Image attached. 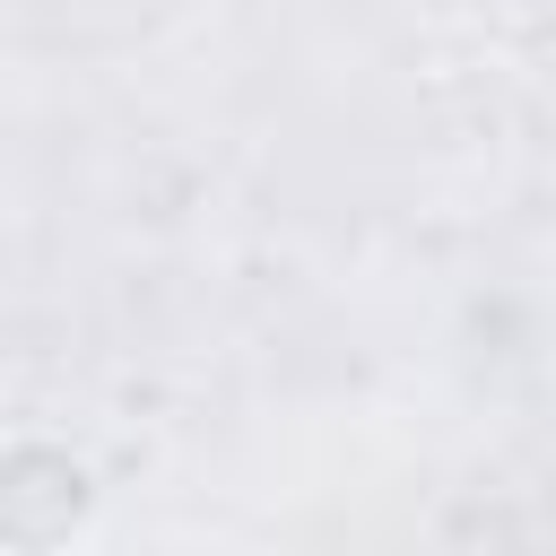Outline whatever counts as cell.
I'll return each mask as SVG.
<instances>
[{
  "mask_svg": "<svg viewBox=\"0 0 556 556\" xmlns=\"http://www.w3.org/2000/svg\"><path fill=\"white\" fill-rule=\"evenodd\" d=\"M87 530H96V469L52 434L0 443V556H70Z\"/></svg>",
  "mask_w": 556,
  "mask_h": 556,
  "instance_id": "6da1fadb",
  "label": "cell"
}]
</instances>
